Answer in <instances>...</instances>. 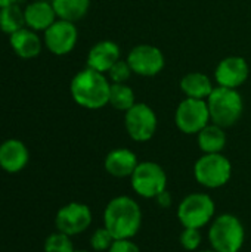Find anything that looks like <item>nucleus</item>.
I'll list each match as a JSON object with an SVG mask.
<instances>
[{
	"mask_svg": "<svg viewBox=\"0 0 251 252\" xmlns=\"http://www.w3.org/2000/svg\"><path fill=\"white\" fill-rule=\"evenodd\" d=\"M70 92L78 106L90 111L102 109L109 103L111 81L107 74L87 66L72 77Z\"/></svg>",
	"mask_w": 251,
	"mask_h": 252,
	"instance_id": "f03ea898",
	"label": "nucleus"
},
{
	"mask_svg": "<svg viewBox=\"0 0 251 252\" xmlns=\"http://www.w3.org/2000/svg\"><path fill=\"white\" fill-rule=\"evenodd\" d=\"M43 251L44 252H74V244L71 241V236L56 230L50 233L46 241L43 242Z\"/></svg>",
	"mask_w": 251,
	"mask_h": 252,
	"instance_id": "b1692460",
	"label": "nucleus"
},
{
	"mask_svg": "<svg viewBox=\"0 0 251 252\" xmlns=\"http://www.w3.org/2000/svg\"><path fill=\"white\" fill-rule=\"evenodd\" d=\"M78 40V30L74 22L56 19L44 31V46L58 56L68 55L74 50Z\"/></svg>",
	"mask_w": 251,
	"mask_h": 252,
	"instance_id": "f8f14e48",
	"label": "nucleus"
},
{
	"mask_svg": "<svg viewBox=\"0 0 251 252\" xmlns=\"http://www.w3.org/2000/svg\"><path fill=\"white\" fill-rule=\"evenodd\" d=\"M226 128L210 123L206 126L198 134H197V143L203 154H222L228 137H226Z\"/></svg>",
	"mask_w": 251,
	"mask_h": 252,
	"instance_id": "aec40b11",
	"label": "nucleus"
},
{
	"mask_svg": "<svg viewBox=\"0 0 251 252\" xmlns=\"http://www.w3.org/2000/svg\"><path fill=\"white\" fill-rule=\"evenodd\" d=\"M115 239L112 238V235L102 226L98 227L92 236H90V247L95 252H108V250L111 248L112 242Z\"/></svg>",
	"mask_w": 251,
	"mask_h": 252,
	"instance_id": "393cba45",
	"label": "nucleus"
},
{
	"mask_svg": "<svg viewBox=\"0 0 251 252\" xmlns=\"http://www.w3.org/2000/svg\"><path fill=\"white\" fill-rule=\"evenodd\" d=\"M200 252H217V251H215V250L212 248V250H204V251H200Z\"/></svg>",
	"mask_w": 251,
	"mask_h": 252,
	"instance_id": "7c9ffc66",
	"label": "nucleus"
},
{
	"mask_svg": "<svg viewBox=\"0 0 251 252\" xmlns=\"http://www.w3.org/2000/svg\"><path fill=\"white\" fill-rule=\"evenodd\" d=\"M52 4L56 16L70 22L83 19L90 9V0H52Z\"/></svg>",
	"mask_w": 251,
	"mask_h": 252,
	"instance_id": "412c9836",
	"label": "nucleus"
},
{
	"mask_svg": "<svg viewBox=\"0 0 251 252\" xmlns=\"http://www.w3.org/2000/svg\"><path fill=\"white\" fill-rule=\"evenodd\" d=\"M30 161L28 148L18 139H7L0 145V168L9 174L22 171Z\"/></svg>",
	"mask_w": 251,
	"mask_h": 252,
	"instance_id": "4468645a",
	"label": "nucleus"
},
{
	"mask_svg": "<svg viewBox=\"0 0 251 252\" xmlns=\"http://www.w3.org/2000/svg\"><path fill=\"white\" fill-rule=\"evenodd\" d=\"M25 25V15L24 10L16 4H7L0 9V30L4 34H13L22 30Z\"/></svg>",
	"mask_w": 251,
	"mask_h": 252,
	"instance_id": "4be33fe9",
	"label": "nucleus"
},
{
	"mask_svg": "<svg viewBox=\"0 0 251 252\" xmlns=\"http://www.w3.org/2000/svg\"><path fill=\"white\" fill-rule=\"evenodd\" d=\"M139 161L133 151L127 148H115L109 151L104 159L105 171L117 179H126L133 174Z\"/></svg>",
	"mask_w": 251,
	"mask_h": 252,
	"instance_id": "dca6fc26",
	"label": "nucleus"
},
{
	"mask_svg": "<svg viewBox=\"0 0 251 252\" xmlns=\"http://www.w3.org/2000/svg\"><path fill=\"white\" fill-rule=\"evenodd\" d=\"M92 220L93 214L89 205L83 202H70L58 210L55 216V227L72 238L84 233L90 227Z\"/></svg>",
	"mask_w": 251,
	"mask_h": 252,
	"instance_id": "9d476101",
	"label": "nucleus"
},
{
	"mask_svg": "<svg viewBox=\"0 0 251 252\" xmlns=\"http://www.w3.org/2000/svg\"><path fill=\"white\" fill-rule=\"evenodd\" d=\"M12 3H16V0H0V9L7 4H12Z\"/></svg>",
	"mask_w": 251,
	"mask_h": 252,
	"instance_id": "c756f323",
	"label": "nucleus"
},
{
	"mask_svg": "<svg viewBox=\"0 0 251 252\" xmlns=\"http://www.w3.org/2000/svg\"><path fill=\"white\" fill-rule=\"evenodd\" d=\"M231 176L232 164L223 154H203L194 164L195 180L207 189L223 188Z\"/></svg>",
	"mask_w": 251,
	"mask_h": 252,
	"instance_id": "39448f33",
	"label": "nucleus"
},
{
	"mask_svg": "<svg viewBox=\"0 0 251 252\" xmlns=\"http://www.w3.org/2000/svg\"><path fill=\"white\" fill-rule=\"evenodd\" d=\"M132 74H133V71L127 62V59H120L111 66V69L108 71L107 75H108L111 83L120 84V83H127Z\"/></svg>",
	"mask_w": 251,
	"mask_h": 252,
	"instance_id": "a878e982",
	"label": "nucleus"
},
{
	"mask_svg": "<svg viewBox=\"0 0 251 252\" xmlns=\"http://www.w3.org/2000/svg\"><path fill=\"white\" fill-rule=\"evenodd\" d=\"M179 242L182 245L183 250L192 252L197 251L203 242V235L200 232V229H191V227H183L180 236H179Z\"/></svg>",
	"mask_w": 251,
	"mask_h": 252,
	"instance_id": "bb28decb",
	"label": "nucleus"
},
{
	"mask_svg": "<svg viewBox=\"0 0 251 252\" xmlns=\"http://www.w3.org/2000/svg\"><path fill=\"white\" fill-rule=\"evenodd\" d=\"M158 118L148 103L136 102L124 112V128L129 137L138 143H145L155 136Z\"/></svg>",
	"mask_w": 251,
	"mask_h": 252,
	"instance_id": "6e6552de",
	"label": "nucleus"
},
{
	"mask_svg": "<svg viewBox=\"0 0 251 252\" xmlns=\"http://www.w3.org/2000/svg\"><path fill=\"white\" fill-rule=\"evenodd\" d=\"M155 202L160 208H170L172 204H173V198L170 195V192L166 189L164 192H161L157 198H155Z\"/></svg>",
	"mask_w": 251,
	"mask_h": 252,
	"instance_id": "c85d7f7f",
	"label": "nucleus"
},
{
	"mask_svg": "<svg viewBox=\"0 0 251 252\" xmlns=\"http://www.w3.org/2000/svg\"><path fill=\"white\" fill-rule=\"evenodd\" d=\"M121 59L120 46L112 40H101L92 46L87 53V66L99 71L102 74H108L111 66Z\"/></svg>",
	"mask_w": 251,
	"mask_h": 252,
	"instance_id": "2eb2a0df",
	"label": "nucleus"
},
{
	"mask_svg": "<svg viewBox=\"0 0 251 252\" xmlns=\"http://www.w3.org/2000/svg\"><path fill=\"white\" fill-rule=\"evenodd\" d=\"M209 242L217 252H240L246 241V229L234 214H220L209 229Z\"/></svg>",
	"mask_w": 251,
	"mask_h": 252,
	"instance_id": "20e7f679",
	"label": "nucleus"
},
{
	"mask_svg": "<svg viewBox=\"0 0 251 252\" xmlns=\"http://www.w3.org/2000/svg\"><path fill=\"white\" fill-rule=\"evenodd\" d=\"M24 15L25 25L30 27L33 31H46L58 18L53 4L44 0H36L30 3L25 7Z\"/></svg>",
	"mask_w": 251,
	"mask_h": 252,
	"instance_id": "f3484780",
	"label": "nucleus"
},
{
	"mask_svg": "<svg viewBox=\"0 0 251 252\" xmlns=\"http://www.w3.org/2000/svg\"><path fill=\"white\" fill-rule=\"evenodd\" d=\"M104 227L114 239H133L142 227L139 204L127 195L112 198L104 210Z\"/></svg>",
	"mask_w": 251,
	"mask_h": 252,
	"instance_id": "f257e3e1",
	"label": "nucleus"
},
{
	"mask_svg": "<svg viewBox=\"0 0 251 252\" xmlns=\"http://www.w3.org/2000/svg\"><path fill=\"white\" fill-rule=\"evenodd\" d=\"M250 77V65L246 58L232 55L223 58L215 69V81L220 87L240 89Z\"/></svg>",
	"mask_w": 251,
	"mask_h": 252,
	"instance_id": "ddd939ff",
	"label": "nucleus"
},
{
	"mask_svg": "<svg viewBox=\"0 0 251 252\" xmlns=\"http://www.w3.org/2000/svg\"><path fill=\"white\" fill-rule=\"evenodd\" d=\"M13 52L22 59H33L41 52V40L31 28H22L9 37Z\"/></svg>",
	"mask_w": 251,
	"mask_h": 252,
	"instance_id": "6ab92c4d",
	"label": "nucleus"
},
{
	"mask_svg": "<svg viewBox=\"0 0 251 252\" xmlns=\"http://www.w3.org/2000/svg\"><path fill=\"white\" fill-rule=\"evenodd\" d=\"M179 86H180V90L185 94V97L203 99V100H207V97L212 94V92L216 87L213 84V80L207 74H203L198 71L185 74L182 77Z\"/></svg>",
	"mask_w": 251,
	"mask_h": 252,
	"instance_id": "a211bd4d",
	"label": "nucleus"
},
{
	"mask_svg": "<svg viewBox=\"0 0 251 252\" xmlns=\"http://www.w3.org/2000/svg\"><path fill=\"white\" fill-rule=\"evenodd\" d=\"M216 204L213 198L203 192L186 195L178 207V219L183 227L203 229L213 221Z\"/></svg>",
	"mask_w": 251,
	"mask_h": 252,
	"instance_id": "423d86ee",
	"label": "nucleus"
},
{
	"mask_svg": "<svg viewBox=\"0 0 251 252\" xmlns=\"http://www.w3.org/2000/svg\"><path fill=\"white\" fill-rule=\"evenodd\" d=\"M74 252H89V251H83V250H78V251H77V250H75Z\"/></svg>",
	"mask_w": 251,
	"mask_h": 252,
	"instance_id": "2f4dec72",
	"label": "nucleus"
},
{
	"mask_svg": "<svg viewBox=\"0 0 251 252\" xmlns=\"http://www.w3.org/2000/svg\"><path fill=\"white\" fill-rule=\"evenodd\" d=\"M210 123L207 100L185 97L175 111V124L183 134H198Z\"/></svg>",
	"mask_w": 251,
	"mask_h": 252,
	"instance_id": "1a4fd4ad",
	"label": "nucleus"
},
{
	"mask_svg": "<svg viewBox=\"0 0 251 252\" xmlns=\"http://www.w3.org/2000/svg\"><path fill=\"white\" fill-rule=\"evenodd\" d=\"M108 252H141V250L132 239H115Z\"/></svg>",
	"mask_w": 251,
	"mask_h": 252,
	"instance_id": "cd10ccee",
	"label": "nucleus"
},
{
	"mask_svg": "<svg viewBox=\"0 0 251 252\" xmlns=\"http://www.w3.org/2000/svg\"><path fill=\"white\" fill-rule=\"evenodd\" d=\"M127 62L133 74L141 77H155L166 66V58L160 47L152 44H138L127 55Z\"/></svg>",
	"mask_w": 251,
	"mask_h": 252,
	"instance_id": "9b49d317",
	"label": "nucleus"
},
{
	"mask_svg": "<svg viewBox=\"0 0 251 252\" xmlns=\"http://www.w3.org/2000/svg\"><path fill=\"white\" fill-rule=\"evenodd\" d=\"M210 120L223 128L235 126L244 112V99L237 89L216 86L207 97Z\"/></svg>",
	"mask_w": 251,
	"mask_h": 252,
	"instance_id": "7ed1b4c3",
	"label": "nucleus"
},
{
	"mask_svg": "<svg viewBox=\"0 0 251 252\" xmlns=\"http://www.w3.org/2000/svg\"><path fill=\"white\" fill-rule=\"evenodd\" d=\"M130 185L136 195L145 199H155L167 189V174L164 168L154 161L139 162L130 176Z\"/></svg>",
	"mask_w": 251,
	"mask_h": 252,
	"instance_id": "0eeeda50",
	"label": "nucleus"
},
{
	"mask_svg": "<svg viewBox=\"0 0 251 252\" xmlns=\"http://www.w3.org/2000/svg\"><path fill=\"white\" fill-rule=\"evenodd\" d=\"M136 103L135 92L133 89L126 83H111V92H109V103L115 111L126 112Z\"/></svg>",
	"mask_w": 251,
	"mask_h": 252,
	"instance_id": "5701e85b",
	"label": "nucleus"
}]
</instances>
